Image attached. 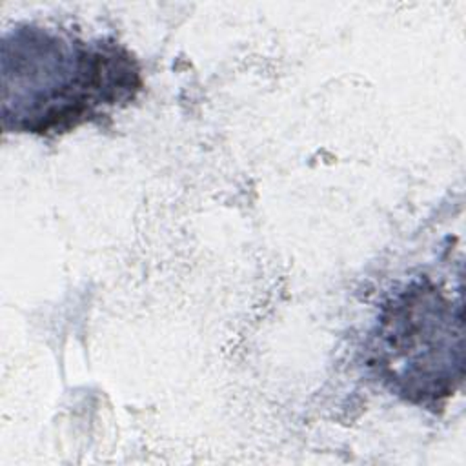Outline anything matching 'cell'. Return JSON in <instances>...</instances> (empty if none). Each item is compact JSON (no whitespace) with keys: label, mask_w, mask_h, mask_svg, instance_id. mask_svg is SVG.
Here are the masks:
<instances>
[{"label":"cell","mask_w":466,"mask_h":466,"mask_svg":"<svg viewBox=\"0 0 466 466\" xmlns=\"http://www.w3.org/2000/svg\"><path fill=\"white\" fill-rule=\"evenodd\" d=\"M462 311L430 280L391 297L379 317L370 366L399 397L433 404L462 380Z\"/></svg>","instance_id":"obj_2"},{"label":"cell","mask_w":466,"mask_h":466,"mask_svg":"<svg viewBox=\"0 0 466 466\" xmlns=\"http://www.w3.org/2000/svg\"><path fill=\"white\" fill-rule=\"evenodd\" d=\"M140 89L137 60L115 40L86 42L29 24L2 38L5 131L67 133L129 104Z\"/></svg>","instance_id":"obj_1"}]
</instances>
